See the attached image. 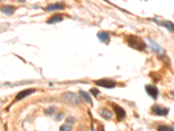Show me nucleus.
Wrapping results in <instances>:
<instances>
[{
  "label": "nucleus",
  "mask_w": 174,
  "mask_h": 131,
  "mask_svg": "<svg viewBox=\"0 0 174 131\" xmlns=\"http://www.w3.org/2000/svg\"><path fill=\"white\" fill-rule=\"evenodd\" d=\"M127 44L129 46L138 51H143L146 46L144 40L136 35H129L127 37Z\"/></svg>",
  "instance_id": "obj_1"
},
{
  "label": "nucleus",
  "mask_w": 174,
  "mask_h": 131,
  "mask_svg": "<svg viewBox=\"0 0 174 131\" xmlns=\"http://www.w3.org/2000/svg\"><path fill=\"white\" fill-rule=\"evenodd\" d=\"M62 99L63 101L71 105H79L80 104V99L73 93L71 92H66L63 93L62 95Z\"/></svg>",
  "instance_id": "obj_2"
},
{
  "label": "nucleus",
  "mask_w": 174,
  "mask_h": 131,
  "mask_svg": "<svg viewBox=\"0 0 174 131\" xmlns=\"http://www.w3.org/2000/svg\"><path fill=\"white\" fill-rule=\"evenodd\" d=\"M95 84L99 86V87L106 88H113L117 85V83L114 80L111 79H101L96 80Z\"/></svg>",
  "instance_id": "obj_3"
},
{
  "label": "nucleus",
  "mask_w": 174,
  "mask_h": 131,
  "mask_svg": "<svg viewBox=\"0 0 174 131\" xmlns=\"http://www.w3.org/2000/svg\"><path fill=\"white\" fill-rule=\"evenodd\" d=\"M151 112L153 115L155 116H165L168 115L169 113V109L166 107H159L158 105H155L152 107L151 108Z\"/></svg>",
  "instance_id": "obj_4"
},
{
  "label": "nucleus",
  "mask_w": 174,
  "mask_h": 131,
  "mask_svg": "<svg viewBox=\"0 0 174 131\" xmlns=\"http://www.w3.org/2000/svg\"><path fill=\"white\" fill-rule=\"evenodd\" d=\"M146 90L147 92V93L152 98V99H157L159 96V90L155 86L152 85H147L146 87Z\"/></svg>",
  "instance_id": "obj_5"
},
{
  "label": "nucleus",
  "mask_w": 174,
  "mask_h": 131,
  "mask_svg": "<svg viewBox=\"0 0 174 131\" xmlns=\"http://www.w3.org/2000/svg\"><path fill=\"white\" fill-rule=\"evenodd\" d=\"M65 5L62 3H55V4H51L49 5H47L44 8L45 12H52V11H58V10H62L64 9Z\"/></svg>",
  "instance_id": "obj_6"
},
{
  "label": "nucleus",
  "mask_w": 174,
  "mask_h": 131,
  "mask_svg": "<svg viewBox=\"0 0 174 131\" xmlns=\"http://www.w3.org/2000/svg\"><path fill=\"white\" fill-rule=\"evenodd\" d=\"M113 109H114V111H115V113H116V115H117V117H118V120H119V121H120V120H122V119H124V118L125 117L126 113H125L124 109L122 108V107H119V105L113 104Z\"/></svg>",
  "instance_id": "obj_7"
},
{
  "label": "nucleus",
  "mask_w": 174,
  "mask_h": 131,
  "mask_svg": "<svg viewBox=\"0 0 174 131\" xmlns=\"http://www.w3.org/2000/svg\"><path fill=\"white\" fill-rule=\"evenodd\" d=\"M34 92H35V89H33V88H28V89H25L23 91L19 92L17 94V96H16V101H20V100L24 99L25 97H26L28 95L31 94Z\"/></svg>",
  "instance_id": "obj_8"
},
{
  "label": "nucleus",
  "mask_w": 174,
  "mask_h": 131,
  "mask_svg": "<svg viewBox=\"0 0 174 131\" xmlns=\"http://www.w3.org/2000/svg\"><path fill=\"white\" fill-rule=\"evenodd\" d=\"M97 36H98V39L100 42H103V43H106V44H107L109 40H110V35L106 32H98Z\"/></svg>",
  "instance_id": "obj_9"
},
{
  "label": "nucleus",
  "mask_w": 174,
  "mask_h": 131,
  "mask_svg": "<svg viewBox=\"0 0 174 131\" xmlns=\"http://www.w3.org/2000/svg\"><path fill=\"white\" fill-rule=\"evenodd\" d=\"M16 11V7L13 5H3L1 7V12L6 15H12Z\"/></svg>",
  "instance_id": "obj_10"
},
{
  "label": "nucleus",
  "mask_w": 174,
  "mask_h": 131,
  "mask_svg": "<svg viewBox=\"0 0 174 131\" xmlns=\"http://www.w3.org/2000/svg\"><path fill=\"white\" fill-rule=\"evenodd\" d=\"M153 20H154L158 25L166 27L170 32H173V22H170V21H159V20H158V19H153Z\"/></svg>",
  "instance_id": "obj_11"
},
{
  "label": "nucleus",
  "mask_w": 174,
  "mask_h": 131,
  "mask_svg": "<svg viewBox=\"0 0 174 131\" xmlns=\"http://www.w3.org/2000/svg\"><path fill=\"white\" fill-rule=\"evenodd\" d=\"M62 20H63L62 15H54L53 17H52L50 19L47 20V24L52 25V24H55V23L60 22V21H62Z\"/></svg>",
  "instance_id": "obj_12"
},
{
  "label": "nucleus",
  "mask_w": 174,
  "mask_h": 131,
  "mask_svg": "<svg viewBox=\"0 0 174 131\" xmlns=\"http://www.w3.org/2000/svg\"><path fill=\"white\" fill-rule=\"evenodd\" d=\"M79 95L82 97V99H83V100H84L86 102H88V103H90V104H92V98H91L90 94H89L87 92L82 91V90H81V91H79Z\"/></svg>",
  "instance_id": "obj_13"
},
{
  "label": "nucleus",
  "mask_w": 174,
  "mask_h": 131,
  "mask_svg": "<svg viewBox=\"0 0 174 131\" xmlns=\"http://www.w3.org/2000/svg\"><path fill=\"white\" fill-rule=\"evenodd\" d=\"M101 116H102V117L105 118L106 120H110V119H111V117H112L111 113L108 109H106V108H105V109L102 111Z\"/></svg>",
  "instance_id": "obj_14"
},
{
  "label": "nucleus",
  "mask_w": 174,
  "mask_h": 131,
  "mask_svg": "<svg viewBox=\"0 0 174 131\" xmlns=\"http://www.w3.org/2000/svg\"><path fill=\"white\" fill-rule=\"evenodd\" d=\"M158 131H173V128L168 126H159L158 128Z\"/></svg>",
  "instance_id": "obj_15"
},
{
  "label": "nucleus",
  "mask_w": 174,
  "mask_h": 131,
  "mask_svg": "<svg viewBox=\"0 0 174 131\" xmlns=\"http://www.w3.org/2000/svg\"><path fill=\"white\" fill-rule=\"evenodd\" d=\"M71 127L67 125V124H64L60 127L59 131H71Z\"/></svg>",
  "instance_id": "obj_16"
},
{
  "label": "nucleus",
  "mask_w": 174,
  "mask_h": 131,
  "mask_svg": "<svg viewBox=\"0 0 174 131\" xmlns=\"http://www.w3.org/2000/svg\"><path fill=\"white\" fill-rule=\"evenodd\" d=\"M90 92L93 94L95 97H96V96H98V93H100L99 90H98V89H97V88H92V89L90 90Z\"/></svg>",
  "instance_id": "obj_17"
},
{
  "label": "nucleus",
  "mask_w": 174,
  "mask_h": 131,
  "mask_svg": "<svg viewBox=\"0 0 174 131\" xmlns=\"http://www.w3.org/2000/svg\"><path fill=\"white\" fill-rule=\"evenodd\" d=\"M53 111H54V107H50L49 109H46V110H45V113H46V114H48V115H51V113H52V112H53Z\"/></svg>",
  "instance_id": "obj_18"
},
{
  "label": "nucleus",
  "mask_w": 174,
  "mask_h": 131,
  "mask_svg": "<svg viewBox=\"0 0 174 131\" xmlns=\"http://www.w3.org/2000/svg\"><path fill=\"white\" fill-rule=\"evenodd\" d=\"M18 1H19V2H21V3H23V2H25V0H18Z\"/></svg>",
  "instance_id": "obj_19"
}]
</instances>
